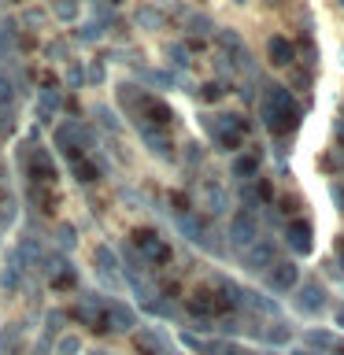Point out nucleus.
Returning <instances> with one entry per match:
<instances>
[{
    "instance_id": "1",
    "label": "nucleus",
    "mask_w": 344,
    "mask_h": 355,
    "mask_svg": "<svg viewBox=\"0 0 344 355\" xmlns=\"http://www.w3.org/2000/svg\"><path fill=\"white\" fill-rule=\"evenodd\" d=\"M270 60H274V63H289V60H293V49H289L285 37H274V41H270Z\"/></svg>"
}]
</instances>
